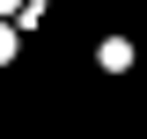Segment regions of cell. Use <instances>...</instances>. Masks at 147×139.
<instances>
[{
    "label": "cell",
    "mask_w": 147,
    "mask_h": 139,
    "mask_svg": "<svg viewBox=\"0 0 147 139\" xmlns=\"http://www.w3.org/2000/svg\"><path fill=\"white\" fill-rule=\"evenodd\" d=\"M7 51H15V29H7V22H0V66H7Z\"/></svg>",
    "instance_id": "obj_1"
}]
</instances>
